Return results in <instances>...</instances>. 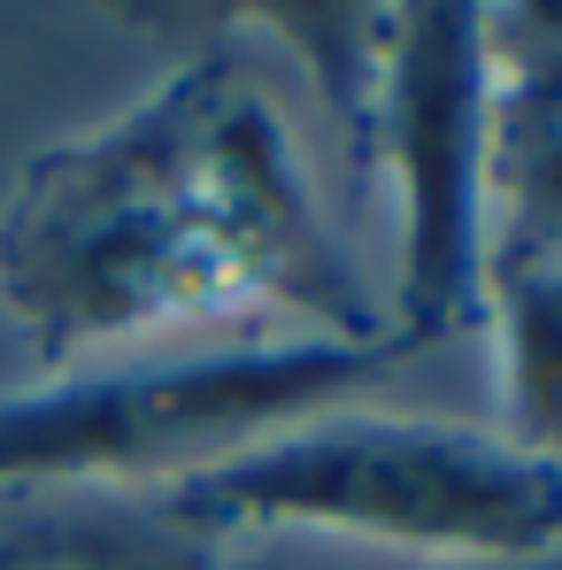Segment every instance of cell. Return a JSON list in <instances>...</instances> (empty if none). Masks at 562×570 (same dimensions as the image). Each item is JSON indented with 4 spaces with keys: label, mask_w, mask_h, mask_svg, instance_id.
Listing matches in <instances>:
<instances>
[{
    "label": "cell",
    "mask_w": 562,
    "mask_h": 570,
    "mask_svg": "<svg viewBox=\"0 0 562 570\" xmlns=\"http://www.w3.org/2000/svg\"><path fill=\"white\" fill-rule=\"evenodd\" d=\"M170 493L208 540L316 532L424 563L562 556V463L485 424L363 409V401L316 409Z\"/></svg>",
    "instance_id": "7a4b0ae2"
},
{
    "label": "cell",
    "mask_w": 562,
    "mask_h": 570,
    "mask_svg": "<svg viewBox=\"0 0 562 570\" xmlns=\"http://www.w3.org/2000/svg\"><path fill=\"white\" fill-rule=\"evenodd\" d=\"M0 308L47 371L108 340L255 316L347 347L393 332L332 232L293 108L231 31L23 163L0 208Z\"/></svg>",
    "instance_id": "6da1fadb"
},
{
    "label": "cell",
    "mask_w": 562,
    "mask_h": 570,
    "mask_svg": "<svg viewBox=\"0 0 562 570\" xmlns=\"http://www.w3.org/2000/svg\"><path fill=\"white\" fill-rule=\"evenodd\" d=\"M424 347L408 332L385 340H231L208 355L162 363H70L39 385L0 393V493L8 485H139L170 493L186 478L224 471L255 440L316 409H347Z\"/></svg>",
    "instance_id": "3957f363"
},
{
    "label": "cell",
    "mask_w": 562,
    "mask_h": 570,
    "mask_svg": "<svg viewBox=\"0 0 562 570\" xmlns=\"http://www.w3.org/2000/svg\"><path fill=\"white\" fill-rule=\"evenodd\" d=\"M485 239L493 271L562 263V8H485Z\"/></svg>",
    "instance_id": "5b68a950"
},
{
    "label": "cell",
    "mask_w": 562,
    "mask_h": 570,
    "mask_svg": "<svg viewBox=\"0 0 562 570\" xmlns=\"http://www.w3.org/2000/svg\"><path fill=\"white\" fill-rule=\"evenodd\" d=\"M216 540L178 493L139 485H8L0 570H208Z\"/></svg>",
    "instance_id": "8992f818"
},
{
    "label": "cell",
    "mask_w": 562,
    "mask_h": 570,
    "mask_svg": "<svg viewBox=\"0 0 562 570\" xmlns=\"http://www.w3.org/2000/svg\"><path fill=\"white\" fill-rule=\"evenodd\" d=\"M485 8L470 0H401L385 8L371 108L355 139V170L393 186L401 208V271L393 332L416 347L485 332L493 308V239H485Z\"/></svg>",
    "instance_id": "277c9868"
},
{
    "label": "cell",
    "mask_w": 562,
    "mask_h": 570,
    "mask_svg": "<svg viewBox=\"0 0 562 570\" xmlns=\"http://www.w3.org/2000/svg\"><path fill=\"white\" fill-rule=\"evenodd\" d=\"M208 570H562L555 563H424V556H385L355 540H316V532H231L216 540Z\"/></svg>",
    "instance_id": "52a82bcc"
}]
</instances>
